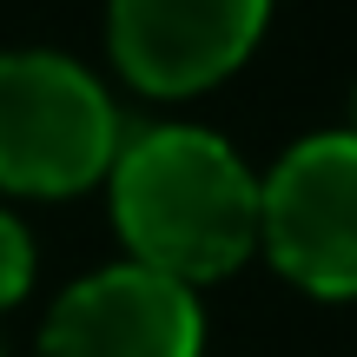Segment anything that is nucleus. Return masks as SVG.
Instances as JSON below:
<instances>
[{
  "label": "nucleus",
  "instance_id": "f257e3e1",
  "mask_svg": "<svg viewBox=\"0 0 357 357\" xmlns=\"http://www.w3.org/2000/svg\"><path fill=\"white\" fill-rule=\"evenodd\" d=\"M113 225L132 265L178 284L225 278L258 245V185L225 139L199 126H153L113 153Z\"/></svg>",
  "mask_w": 357,
  "mask_h": 357
},
{
  "label": "nucleus",
  "instance_id": "f03ea898",
  "mask_svg": "<svg viewBox=\"0 0 357 357\" xmlns=\"http://www.w3.org/2000/svg\"><path fill=\"white\" fill-rule=\"evenodd\" d=\"M119 153V119L100 79L66 53H0V185L66 199Z\"/></svg>",
  "mask_w": 357,
  "mask_h": 357
},
{
  "label": "nucleus",
  "instance_id": "7ed1b4c3",
  "mask_svg": "<svg viewBox=\"0 0 357 357\" xmlns=\"http://www.w3.org/2000/svg\"><path fill=\"white\" fill-rule=\"evenodd\" d=\"M258 238L271 265L318 298H357V139L318 132L258 185Z\"/></svg>",
  "mask_w": 357,
  "mask_h": 357
},
{
  "label": "nucleus",
  "instance_id": "20e7f679",
  "mask_svg": "<svg viewBox=\"0 0 357 357\" xmlns=\"http://www.w3.org/2000/svg\"><path fill=\"white\" fill-rule=\"evenodd\" d=\"M271 0H113L106 40L139 93L178 100L225 79L265 33Z\"/></svg>",
  "mask_w": 357,
  "mask_h": 357
},
{
  "label": "nucleus",
  "instance_id": "39448f33",
  "mask_svg": "<svg viewBox=\"0 0 357 357\" xmlns=\"http://www.w3.org/2000/svg\"><path fill=\"white\" fill-rule=\"evenodd\" d=\"M205 318L192 284L159 278L146 265L93 271L53 305L40 357H199Z\"/></svg>",
  "mask_w": 357,
  "mask_h": 357
},
{
  "label": "nucleus",
  "instance_id": "423d86ee",
  "mask_svg": "<svg viewBox=\"0 0 357 357\" xmlns=\"http://www.w3.org/2000/svg\"><path fill=\"white\" fill-rule=\"evenodd\" d=\"M33 284V238L13 212H0V311Z\"/></svg>",
  "mask_w": 357,
  "mask_h": 357
},
{
  "label": "nucleus",
  "instance_id": "0eeeda50",
  "mask_svg": "<svg viewBox=\"0 0 357 357\" xmlns=\"http://www.w3.org/2000/svg\"><path fill=\"white\" fill-rule=\"evenodd\" d=\"M351 139H357V100H351Z\"/></svg>",
  "mask_w": 357,
  "mask_h": 357
}]
</instances>
